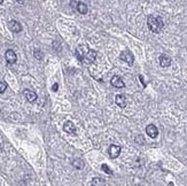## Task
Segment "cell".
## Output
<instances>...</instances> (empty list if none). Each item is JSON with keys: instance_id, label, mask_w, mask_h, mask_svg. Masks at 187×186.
<instances>
[{"instance_id": "1", "label": "cell", "mask_w": 187, "mask_h": 186, "mask_svg": "<svg viewBox=\"0 0 187 186\" xmlns=\"http://www.w3.org/2000/svg\"><path fill=\"white\" fill-rule=\"evenodd\" d=\"M147 24H148L149 30L153 31L154 33H158L163 29V21L160 16L151 15L147 20Z\"/></svg>"}, {"instance_id": "2", "label": "cell", "mask_w": 187, "mask_h": 186, "mask_svg": "<svg viewBox=\"0 0 187 186\" xmlns=\"http://www.w3.org/2000/svg\"><path fill=\"white\" fill-rule=\"evenodd\" d=\"M121 60L122 61H124L126 62L129 66H132L133 64V62H134V57H133V54L131 53L130 51H124V52H122L121 53Z\"/></svg>"}, {"instance_id": "3", "label": "cell", "mask_w": 187, "mask_h": 186, "mask_svg": "<svg viewBox=\"0 0 187 186\" xmlns=\"http://www.w3.org/2000/svg\"><path fill=\"white\" fill-rule=\"evenodd\" d=\"M5 57H6V61L8 62L9 64H14L17 60V57H16L15 52L13 50H7L5 53Z\"/></svg>"}, {"instance_id": "4", "label": "cell", "mask_w": 187, "mask_h": 186, "mask_svg": "<svg viewBox=\"0 0 187 186\" xmlns=\"http://www.w3.org/2000/svg\"><path fill=\"white\" fill-rule=\"evenodd\" d=\"M8 28H9V30L12 32H14V33H19V32H21L22 31V26L20 24V22H17V21L13 20L11 21L9 23H8Z\"/></svg>"}, {"instance_id": "5", "label": "cell", "mask_w": 187, "mask_h": 186, "mask_svg": "<svg viewBox=\"0 0 187 186\" xmlns=\"http://www.w3.org/2000/svg\"><path fill=\"white\" fill-rule=\"evenodd\" d=\"M108 153H109V156L111 159H116V157H118L121 154V147L120 146H117V145H111L109 147Z\"/></svg>"}, {"instance_id": "6", "label": "cell", "mask_w": 187, "mask_h": 186, "mask_svg": "<svg viewBox=\"0 0 187 186\" xmlns=\"http://www.w3.org/2000/svg\"><path fill=\"white\" fill-rule=\"evenodd\" d=\"M110 83H111V85L116 88H122L125 86V83L123 82V79H122L120 76H113Z\"/></svg>"}, {"instance_id": "7", "label": "cell", "mask_w": 187, "mask_h": 186, "mask_svg": "<svg viewBox=\"0 0 187 186\" xmlns=\"http://www.w3.org/2000/svg\"><path fill=\"white\" fill-rule=\"evenodd\" d=\"M97 52L93 51V50H88L87 53H86V55L84 57V60L87 62V63H93L95 61V59H97Z\"/></svg>"}, {"instance_id": "8", "label": "cell", "mask_w": 187, "mask_h": 186, "mask_svg": "<svg viewBox=\"0 0 187 186\" xmlns=\"http://www.w3.org/2000/svg\"><path fill=\"white\" fill-rule=\"evenodd\" d=\"M115 102L121 108H125L126 107V103H127L126 102V98H125V95H123V94H117L116 98H115Z\"/></svg>"}, {"instance_id": "9", "label": "cell", "mask_w": 187, "mask_h": 186, "mask_svg": "<svg viewBox=\"0 0 187 186\" xmlns=\"http://www.w3.org/2000/svg\"><path fill=\"white\" fill-rule=\"evenodd\" d=\"M146 133L148 134L151 138H156L157 134H158V130H157V128H156L155 125L151 124V125H148L146 128Z\"/></svg>"}, {"instance_id": "10", "label": "cell", "mask_w": 187, "mask_h": 186, "mask_svg": "<svg viewBox=\"0 0 187 186\" xmlns=\"http://www.w3.org/2000/svg\"><path fill=\"white\" fill-rule=\"evenodd\" d=\"M158 61H160V64H161V67L163 68H166V67H170L171 66V59L165 55V54H162L160 59H158Z\"/></svg>"}, {"instance_id": "11", "label": "cell", "mask_w": 187, "mask_h": 186, "mask_svg": "<svg viewBox=\"0 0 187 186\" xmlns=\"http://www.w3.org/2000/svg\"><path fill=\"white\" fill-rule=\"evenodd\" d=\"M63 130L70 134L76 133V126H75L73 122H70V121H67V122L64 123V125H63Z\"/></svg>"}, {"instance_id": "12", "label": "cell", "mask_w": 187, "mask_h": 186, "mask_svg": "<svg viewBox=\"0 0 187 186\" xmlns=\"http://www.w3.org/2000/svg\"><path fill=\"white\" fill-rule=\"evenodd\" d=\"M24 95H25L26 100L29 101V102H35L37 100V94L36 92H33V91H30V90H24Z\"/></svg>"}, {"instance_id": "13", "label": "cell", "mask_w": 187, "mask_h": 186, "mask_svg": "<svg viewBox=\"0 0 187 186\" xmlns=\"http://www.w3.org/2000/svg\"><path fill=\"white\" fill-rule=\"evenodd\" d=\"M76 9H77L80 14H86L88 8H87V5H86V4H84L82 1H78L77 6H76Z\"/></svg>"}, {"instance_id": "14", "label": "cell", "mask_w": 187, "mask_h": 186, "mask_svg": "<svg viewBox=\"0 0 187 186\" xmlns=\"http://www.w3.org/2000/svg\"><path fill=\"white\" fill-rule=\"evenodd\" d=\"M92 185L93 186H106V181L101 177H95L92 179Z\"/></svg>"}, {"instance_id": "15", "label": "cell", "mask_w": 187, "mask_h": 186, "mask_svg": "<svg viewBox=\"0 0 187 186\" xmlns=\"http://www.w3.org/2000/svg\"><path fill=\"white\" fill-rule=\"evenodd\" d=\"M73 165L76 168V169H83L84 168V162L82 160H79V159H76V160H73Z\"/></svg>"}, {"instance_id": "16", "label": "cell", "mask_w": 187, "mask_h": 186, "mask_svg": "<svg viewBox=\"0 0 187 186\" xmlns=\"http://www.w3.org/2000/svg\"><path fill=\"white\" fill-rule=\"evenodd\" d=\"M101 168H102V170H104L106 174H108V175H113V171H111V169H110L107 164H102L101 165Z\"/></svg>"}, {"instance_id": "17", "label": "cell", "mask_w": 187, "mask_h": 186, "mask_svg": "<svg viewBox=\"0 0 187 186\" xmlns=\"http://www.w3.org/2000/svg\"><path fill=\"white\" fill-rule=\"evenodd\" d=\"M33 55H35V57H36L37 60H42V53L40 51H35Z\"/></svg>"}, {"instance_id": "18", "label": "cell", "mask_w": 187, "mask_h": 186, "mask_svg": "<svg viewBox=\"0 0 187 186\" xmlns=\"http://www.w3.org/2000/svg\"><path fill=\"white\" fill-rule=\"evenodd\" d=\"M6 88H7V85H6V83L0 82V93H4V92H5Z\"/></svg>"}, {"instance_id": "19", "label": "cell", "mask_w": 187, "mask_h": 186, "mask_svg": "<svg viewBox=\"0 0 187 186\" xmlns=\"http://www.w3.org/2000/svg\"><path fill=\"white\" fill-rule=\"evenodd\" d=\"M57 86H59V85H57L56 83L53 85V91H54V92H56V91H57Z\"/></svg>"}, {"instance_id": "20", "label": "cell", "mask_w": 187, "mask_h": 186, "mask_svg": "<svg viewBox=\"0 0 187 186\" xmlns=\"http://www.w3.org/2000/svg\"><path fill=\"white\" fill-rule=\"evenodd\" d=\"M139 78H140L141 83H142V84H144V86H145L146 84H145V82H144V77H142V76H141V75H140V76H139Z\"/></svg>"}, {"instance_id": "21", "label": "cell", "mask_w": 187, "mask_h": 186, "mask_svg": "<svg viewBox=\"0 0 187 186\" xmlns=\"http://www.w3.org/2000/svg\"><path fill=\"white\" fill-rule=\"evenodd\" d=\"M168 186H175V185H173V183H169V184H168Z\"/></svg>"}, {"instance_id": "22", "label": "cell", "mask_w": 187, "mask_h": 186, "mask_svg": "<svg viewBox=\"0 0 187 186\" xmlns=\"http://www.w3.org/2000/svg\"><path fill=\"white\" fill-rule=\"evenodd\" d=\"M2 2H4V1H2V0H0V5H1V4H2Z\"/></svg>"}, {"instance_id": "23", "label": "cell", "mask_w": 187, "mask_h": 186, "mask_svg": "<svg viewBox=\"0 0 187 186\" xmlns=\"http://www.w3.org/2000/svg\"><path fill=\"white\" fill-rule=\"evenodd\" d=\"M1 150H2V148H1V145H0V153H1Z\"/></svg>"}]
</instances>
